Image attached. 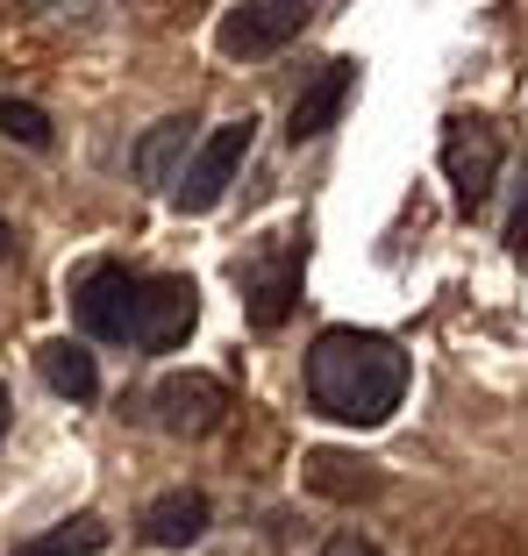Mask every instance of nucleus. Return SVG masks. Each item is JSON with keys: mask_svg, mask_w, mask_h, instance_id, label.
Masks as SVG:
<instances>
[{"mask_svg": "<svg viewBox=\"0 0 528 556\" xmlns=\"http://www.w3.org/2000/svg\"><path fill=\"white\" fill-rule=\"evenodd\" d=\"M307 400L322 421L386 428L407 400V350L379 328H322L307 350Z\"/></svg>", "mask_w": 528, "mask_h": 556, "instance_id": "1", "label": "nucleus"}, {"mask_svg": "<svg viewBox=\"0 0 528 556\" xmlns=\"http://www.w3.org/2000/svg\"><path fill=\"white\" fill-rule=\"evenodd\" d=\"M236 286H243V314L257 328H279L300 300V229H272L236 257Z\"/></svg>", "mask_w": 528, "mask_h": 556, "instance_id": "2", "label": "nucleus"}, {"mask_svg": "<svg viewBox=\"0 0 528 556\" xmlns=\"http://www.w3.org/2000/svg\"><path fill=\"white\" fill-rule=\"evenodd\" d=\"M193 321H200L193 278H179V271L136 278V286H129V328H122V343L150 350V357H165V350H179L186 336H193Z\"/></svg>", "mask_w": 528, "mask_h": 556, "instance_id": "3", "label": "nucleus"}, {"mask_svg": "<svg viewBox=\"0 0 528 556\" xmlns=\"http://www.w3.org/2000/svg\"><path fill=\"white\" fill-rule=\"evenodd\" d=\"M150 414H158V428L179 442H200V435H215L222 421H229V386L208 371H172L158 378V393H150Z\"/></svg>", "mask_w": 528, "mask_h": 556, "instance_id": "4", "label": "nucleus"}, {"mask_svg": "<svg viewBox=\"0 0 528 556\" xmlns=\"http://www.w3.org/2000/svg\"><path fill=\"white\" fill-rule=\"evenodd\" d=\"M250 129L257 122H222L208 143L186 157V172H179V186H172V200H179L186 214H208V207H222V193H229V179H236V164L250 157Z\"/></svg>", "mask_w": 528, "mask_h": 556, "instance_id": "5", "label": "nucleus"}, {"mask_svg": "<svg viewBox=\"0 0 528 556\" xmlns=\"http://www.w3.org/2000/svg\"><path fill=\"white\" fill-rule=\"evenodd\" d=\"M443 172L450 186H457V207L479 214L486 200H493V179H500V129L493 122H450L443 129Z\"/></svg>", "mask_w": 528, "mask_h": 556, "instance_id": "6", "label": "nucleus"}, {"mask_svg": "<svg viewBox=\"0 0 528 556\" xmlns=\"http://www.w3.org/2000/svg\"><path fill=\"white\" fill-rule=\"evenodd\" d=\"M307 15L314 8H300V0H243V8L222 15V50L229 58H272L307 29Z\"/></svg>", "mask_w": 528, "mask_h": 556, "instance_id": "7", "label": "nucleus"}, {"mask_svg": "<svg viewBox=\"0 0 528 556\" xmlns=\"http://www.w3.org/2000/svg\"><path fill=\"white\" fill-rule=\"evenodd\" d=\"M129 264H86L79 286H72V307H79V328L100 336V343H122L129 328Z\"/></svg>", "mask_w": 528, "mask_h": 556, "instance_id": "8", "label": "nucleus"}, {"mask_svg": "<svg viewBox=\"0 0 528 556\" xmlns=\"http://www.w3.org/2000/svg\"><path fill=\"white\" fill-rule=\"evenodd\" d=\"M350 86H357V65H350V58H336V65L314 72V79L300 86L293 115H286V143H314V136H329L336 115H343V100H350Z\"/></svg>", "mask_w": 528, "mask_h": 556, "instance_id": "9", "label": "nucleus"}, {"mask_svg": "<svg viewBox=\"0 0 528 556\" xmlns=\"http://www.w3.org/2000/svg\"><path fill=\"white\" fill-rule=\"evenodd\" d=\"M208 521H215V507H208V492H158V500H150L143 507V542L150 549H186V542H200L208 535Z\"/></svg>", "mask_w": 528, "mask_h": 556, "instance_id": "10", "label": "nucleus"}, {"mask_svg": "<svg viewBox=\"0 0 528 556\" xmlns=\"http://www.w3.org/2000/svg\"><path fill=\"white\" fill-rule=\"evenodd\" d=\"M307 492L357 507V500H379L386 478H379V464H372V457H350V450H307Z\"/></svg>", "mask_w": 528, "mask_h": 556, "instance_id": "11", "label": "nucleus"}, {"mask_svg": "<svg viewBox=\"0 0 528 556\" xmlns=\"http://www.w3.org/2000/svg\"><path fill=\"white\" fill-rule=\"evenodd\" d=\"M36 371H43V386L58 400H72V407L100 400V364H93V350L72 343V336H50V343L36 350Z\"/></svg>", "mask_w": 528, "mask_h": 556, "instance_id": "12", "label": "nucleus"}, {"mask_svg": "<svg viewBox=\"0 0 528 556\" xmlns=\"http://www.w3.org/2000/svg\"><path fill=\"white\" fill-rule=\"evenodd\" d=\"M186 143H193V122H186V115H165L158 129L143 136V150H136V179H143V186H179Z\"/></svg>", "mask_w": 528, "mask_h": 556, "instance_id": "13", "label": "nucleus"}, {"mask_svg": "<svg viewBox=\"0 0 528 556\" xmlns=\"http://www.w3.org/2000/svg\"><path fill=\"white\" fill-rule=\"evenodd\" d=\"M108 535H115V528L100 521V514H72V521H58V528H43V535H29L15 556H100V549H108Z\"/></svg>", "mask_w": 528, "mask_h": 556, "instance_id": "14", "label": "nucleus"}, {"mask_svg": "<svg viewBox=\"0 0 528 556\" xmlns=\"http://www.w3.org/2000/svg\"><path fill=\"white\" fill-rule=\"evenodd\" d=\"M0 136L22 150H50V115L29 108V100H0Z\"/></svg>", "mask_w": 528, "mask_h": 556, "instance_id": "15", "label": "nucleus"}, {"mask_svg": "<svg viewBox=\"0 0 528 556\" xmlns=\"http://www.w3.org/2000/svg\"><path fill=\"white\" fill-rule=\"evenodd\" d=\"M322 556H379V542L357 535V528H336V535L322 542Z\"/></svg>", "mask_w": 528, "mask_h": 556, "instance_id": "16", "label": "nucleus"}, {"mask_svg": "<svg viewBox=\"0 0 528 556\" xmlns=\"http://www.w3.org/2000/svg\"><path fill=\"white\" fill-rule=\"evenodd\" d=\"M507 243L528 250V172H521V193H514V214H507Z\"/></svg>", "mask_w": 528, "mask_h": 556, "instance_id": "17", "label": "nucleus"}, {"mask_svg": "<svg viewBox=\"0 0 528 556\" xmlns=\"http://www.w3.org/2000/svg\"><path fill=\"white\" fill-rule=\"evenodd\" d=\"M0 435H8V386H0Z\"/></svg>", "mask_w": 528, "mask_h": 556, "instance_id": "18", "label": "nucleus"}, {"mask_svg": "<svg viewBox=\"0 0 528 556\" xmlns=\"http://www.w3.org/2000/svg\"><path fill=\"white\" fill-rule=\"evenodd\" d=\"M8 243H15V229H8V222H0V257H8Z\"/></svg>", "mask_w": 528, "mask_h": 556, "instance_id": "19", "label": "nucleus"}]
</instances>
